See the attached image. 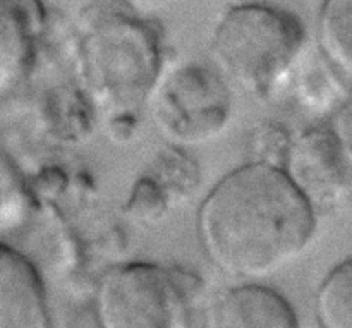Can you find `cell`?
<instances>
[{"label": "cell", "mask_w": 352, "mask_h": 328, "mask_svg": "<svg viewBox=\"0 0 352 328\" xmlns=\"http://www.w3.org/2000/svg\"><path fill=\"white\" fill-rule=\"evenodd\" d=\"M280 171L315 213L346 206L351 196L349 133L313 127L289 141Z\"/></svg>", "instance_id": "6"}, {"label": "cell", "mask_w": 352, "mask_h": 328, "mask_svg": "<svg viewBox=\"0 0 352 328\" xmlns=\"http://www.w3.org/2000/svg\"><path fill=\"white\" fill-rule=\"evenodd\" d=\"M0 328H52L47 291L36 267L0 244Z\"/></svg>", "instance_id": "8"}, {"label": "cell", "mask_w": 352, "mask_h": 328, "mask_svg": "<svg viewBox=\"0 0 352 328\" xmlns=\"http://www.w3.org/2000/svg\"><path fill=\"white\" fill-rule=\"evenodd\" d=\"M305 41V26L289 10L268 3H241L220 17L212 52L230 81L267 98L298 67Z\"/></svg>", "instance_id": "3"}, {"label": "cell", "mask_w": 352, "mask_h": 328, "mask_svg": "<svg viewBox=\"0 0 352 328\" xmlns=\"http://www.w3.org/2000/svg\"><path fill=\"white\" fill-rule=\"evenodd\" d=\"M316 322L322 328H352V267L344 260L329 272L315 296Z\"/></svg>", "instance_id": "11"}, {"label": "cell", "mask_w": 352, "mask_h": 328, "mask_svg": "<svg viewBox=\"0 0 352 328\" xmlns=\"http://www.w3.org/2000/svg\"><path fill=\"white\" fill-rule=\"evenodd\" d=\"M198 237L223 274L254 282L294 263L313 241L316 213L278 167L243 165L198 210Z\"/></svg>", "instance_id": "1"}, {"label": "cell", "mask_w": 352, "mask_h": 328, "mask_svg": "<svg viewBox=\"0 0 352 328\" xmlns=\"http://www.w3.org/2000/svg\"><path fill=\"white\" fill-rule=\"evenodd\" d=\"M151 96L158 129L177 143H206L219 136L229 120V91L210 69H177L158 81Z\"/></svg>", "instance_id": "5"}, {"label": "cell", "mask_w": 352, "mask_h": 328, "mask_svg": "<svg viewBox=\"0 0 352 328\" xmlns=\"http://www.w3.org/2000/svg\"><path fill=\"white\" fill-rule=\"evenodd\" d=\"M316 43L323 64L342 81L352 72V0H323L316 21Z\"/></svg>", "instance_id": "10"}, {"label": "cell", "mask_w": 352, "mask_h": 328, "mask_svg": "<svg viewBox=\"0 0 352 328\" xmlns=\"http://www.w3.org/2000/svg\"><path fill=\"white\" fill-rule=\"evenodd\" d=\"M188 275L155 263L110 268L96 287L98 327L191 328L196 285Z\"/></svg>", "instance_id": "4"}, {"label": "cell", "mask_w": 352, "mask_h": 328, "mask_svg": "<svg viewBox=\"0 0 352 328\" xmlns=\"http://www.w3.org/2000/svg\"><path fill=\"white\" fill-rule=\"evenodd\" d=\"M206 328H299L291 303L267 285H237L210 306Z\"/></svg>", "instance_id": "9"}, {"label": "cell", "mask_w": 352, "mask_h": 328, "mask_svg": "<svg viewBox=\"0 0 352 328\" xmlns=\"http://www.w3.org/2000/svg\"><path fill=\"white\" fill-rule=\"evenodd\" d=\"M299 79V93L309 109H316L320 112L332 110L333 107L342 105L349 96L351 83L342 81L339 76L333 74L329 67L318 61L316 67H305Z\"/></svg>", "instance_id": "12"}, {"label": "cell", "mask_w": 352, "mask_h": 328, "mask_svg": "<svg viewBox=\"0 0 352 328\" xmlns=\"http://www.w3.org/2000/svg\"><path fill=\"white\" fill-rule=\"evenodd\" d=\"M45 26L41 0H0V98L31 72Z\"/></svg>", "instance_id": "7"}, {"label": "cell", "mask_w": 352, "mask_h": 328, "mask_svg": "<svg viewBox=\"0 0 352 328\" xmlns=\"http://www.w3.org/2000/svg\"><path fill=\"white\" fill-rule=\"evenodd\" d=\"M72 65L102 112L129 116L151 98L160 81V33L146 17L126 9L88 7L74 28Z\"/></svg>", "instance_id": "2"}, {"label": "cell", "mask_w": 352, "mask_h": 328, "mask_svg": "<svg viewBox=\"0 0 352 328\" xmlns=\"http://www.w3.org/2000/svg\"><path fill=\"white\" fill-rule=\"evenodd\" d=\"M126 10L138 14V16L144 17L146 14H155L164 10L165 7L170 6L174 0H119Z\"/></svg>", "instance_id": "13"}]
</instances>
